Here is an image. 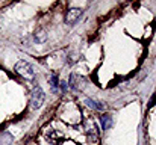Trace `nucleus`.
<instances>
[{
  "mask_svg": "<svg viewBox=\"0 0 156 145\" xmlns=\"http://www.w3.org/2000/svg\"><path fill=\"white\" fill-rule=\"evenodd\" d=\"M100 124H102V129H103V130L111 129V126H112V118H111L109 113H102V115H100Z\"/></svg>",
  "mask_w": 156,
  "mask_h": 145,
  "instance_id": "obj_5",
  "label": "nucleus"
},
{
  "mask_svg": "<svg viewBox=\"0 0 156 145\" xmlns=\"http://www.w3.org/2000/svg\"><path fill=\"white\" fill-rule=\"evenodd\" d=\"M44 98H46V94L41 89V86L40 85H34L32 94H30V107L35 109V110L40 109L43 106V103H44Z\"/></svg>",
  "mask_w": 156,
  "mask_h": 145,
  "instance_id": "obj_2",
  "label": "nucleus"
},
{
  "mask_svg": "<svg viewBox=\"0 0 156 145\" xmlns=\"http://www.w3.org/2000/svg\"><path fill=\"white\" fill-rule=\"evenodd\" d=\"M14 71H15L18 76H21L23 79H26V80H34V79H35L34 67H32L29 62H26V60H18V62L15 64V67H14Z\"/></svg>",
  "mask_w": 156,
  "mask_h": 145,
  "instance_id": "obj_1",
  "label": "nucleus"
},
{
  "mask_svg": "<svg viewBox=\"0 0 156 145\" xmlns=\"http://www.w3.org/2000/svg\"><path fill=\"white\" fill-rule=\"evenodd\" d=\"M88 136L90 138H93V141L94 142H97V129L93 126V127H90V130H88Z\"/></svg>",
  "mask_w": 156,
  "mask_h": 145,
  "instance_id": "obj_10",
  "label": "nucleus"
},
{
  "mask_svg": "<svg viewBox=\"0 0 156 145\" xmlns=\"http://www.w3.org/2000/svg\"><path fill=\"white\" fill-rule=\"evenodd\" d=\"M80 83H83V79L80 76H77V74H71L70 76V88L71 89H74V91L80 89Z\"/></svg>",
  "mask_w": 156,
  "mask_h": 145,
  "instance_id": "obj_4",
  "label": "nucleus"
},
{
  "mask_svg": "<svg viewBox=\"0 0 156 145\" xmlns=\"http://www.w3.org/2000/svg\"><path fill=\"white\" fill-rule=\"evenodd\" d=\"M11 142H12V136L8 135V133H5V135L0 138V144L2 145H9Z\"/></svg>",
  "mask_w": 156,
  "mask_h": 145,
  "instance_id": "obj_9",
  "label": "nucleus"
},
{
  "mask_svg": "<svg viewBox=\"0 0 156 145\" xmlns=\"http://www.w3.org/2000/svg\"><path fill=\"white\" fill-rule=\"evenodd\" d=\"M82 14H83V11L82 9H79V8H70L67 12H65V23L68 24V26H73V24H76L79 20H80V17H82Z\"/></svg>",
  "mask_w": 156,
  "mask_h": 145,
  "instance_id": "obj_3",
  "label": "nucleus"
},
{
  "mask_svg": "<svg viewBox=\"0 0 156 145\" xmlns=\"http://www.w3.org/2000/svg\"><path fill=\"white\" fill-rule=\"evenodd\" d=\"M61 88H62V91L65 92V91H67V83H65V82H62V83H61Z\"/></svg>",
  "mask_w": 156,
  "mask_h": 145,
  "instance_id": "obj_11",
  "label": "nucleus"
},
{
  "mask_svg": "<svg viewBox=\"0 0 156 145\" xmlns=\"http://www.w3.org/2000/svg\"><path fill=\"white\" fill-rule=\"evenodd\" d=\"M85 103H87V106L91 107V109H97V110H102V109H103V106H102L100 103H97V101H94V100H91V98H87Z\"/></svg>",
  "mask_w": 156,
  "mask_h": 145,
  "instance_id": "obj_6",
  "label": "nucleus"
},
{
  "mask_svg": "<svg viewBox=\"0 0 156 145\" xmlns=\"http://www.w3.org/2000/svg\"><path fill=\"white\" fill-rule=\"evenodd\" d=\"M50 85H52V91L53 92H56V91H58V88H59V80H58L56 73H53L52 77H50Z\"/></svg>",
  "mask_w": 156,
  "mask_h": 145,
  "instance_id": "obj_8",
  "label": "nucleus"
},
{
  "mask_svg": "<svg viewBox=\"0 0 156 145\" xmlns=\"http://www.w3.org/2000/svg\"><path fill=\"white\" fill-rule=\"evenodd\" d=\"M34 41H35V43H38V44L46 43V41H47V33H46V32H40V33H37V35H35V38H34Z\"/></svg>",
  "mask_w": 156,
  "mask_h": 145,
  "instance_id": "obj_7",
  "label": "nucleus"
}]
</instances>
